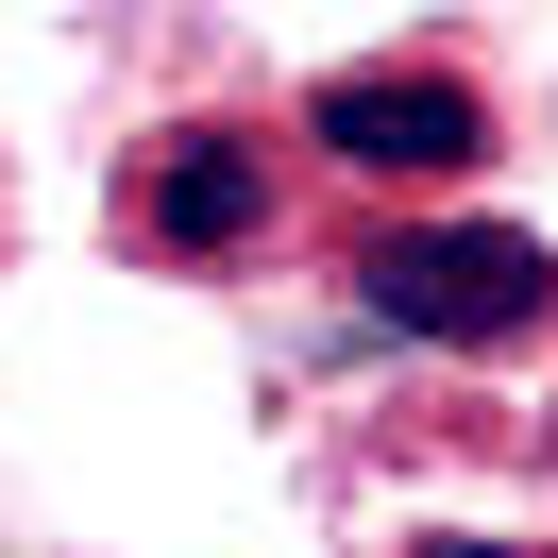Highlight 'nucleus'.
Listing matches in <instances>:
<instances>
[{"label":"nucleus","instance_id":"obj_2","mask_svg":"<svg viewBox=\"0 0 558 558\" xmlns=\"http://www.w3.org/2000/svg\"><path fill=\"white\" fill-rule=\"evenodd\" d=\"M305 153L355 186H457V170H490V102L457 69H339V85H305Z\"/></svg>","mask_w":558,"mask_h":558},{"label":"nucleus","instance_id":"obj_3","mask_svg":"<svg viewBox=\"0 0 558 558\" xmlns=\"http://www.w3.org/2000/svg\"><path fill=\"white\" fill-rule=\"evenodd\" d=\"M119 238L136 254H254L271 238V136H153L136 170H119Z\"/></svg>","mask_w":558,"mask_h":558},{"label":"nucleus","instance_id":"obj_1","mask_svg":"<svg viewBox=\"0 0 558 558\" xmlns=\"http://www.w3.org/2000/svg\"><path fill=\"white\" fill-rule=\"evenodd\" d=\"M355 305L389 339H440V355H490V339H542L558 322V254L524 220H389L355 254Z\"/></svg>","mask_w":558,"mask_h":558},{"label":"nucleus","instance_id":"obj_4","mask_svg":"<svg viewBox=\"0 0 558 558\" xmlns=\"http://www.w3.org/2000/svg\"><path fill=\"white\" fill-rule=\"evenodd\" d=\"M423 558H508V542H423Z\"/></svg>","mask_w":558,"mask_h":558}]
</instances>
